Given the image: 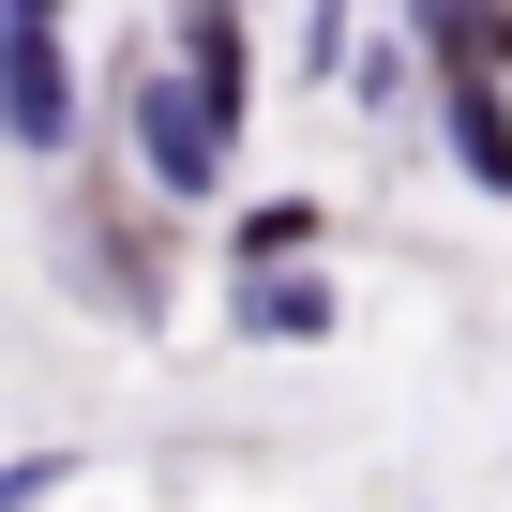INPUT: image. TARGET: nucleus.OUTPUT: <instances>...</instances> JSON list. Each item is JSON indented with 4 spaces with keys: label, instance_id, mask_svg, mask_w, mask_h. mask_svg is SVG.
<instances>
[{
    "label": "nucleus",
    "instance_id": "nucleus-3",
    "mask_svg": "<svg viewBox=\"0 0 512 512\" xmlns=\"http://www.w3.org/2000/svg\"><path fill=\"white\" fill-rule=\"evenodd\" d=\"M407 16L437 31V61H452V76H482V61H512V0H407Z\"/></svg>",
    "mask_w": 512,
    "mask_h": 512
},
{
    "label": "nucleus",
    "instance_id": "nucleus-1",
    "mask_svg": "<svg viewBox=\"0 0 512 512\" xmlns=\"http://www.w3.org/2000/svg\"><path fill=\"white\" fill-rule=\"evenodd\" d=\"M121 106H136V151H151V181H166V196H211V181H226V136H241V106H226V91H196V76L166 61V76H136Z\"/></svg>",
    "mask_w": 512,
    "mask_h": 512
},
{
    "label": "nucleus",
    "instance_id": "nucleus-6",
    "mask_svg": "<svg viewBox=\"0 0 512 512\" xmlns=\"http://www.w3.org/2000/svg\"><path fill=\"white\" fill-rule=\"evenodd\" d=\"M241 317H272V332H332V287H317V272H272V287L241 272Z\"/></svg>",
    "mask_w": 512,
    "mask_h": 512
},
{
    "label": "nucleus",
    "instance_id": "nucleus-2",
    "mask_svg": "<svg viewBox=\"0 0 512 512\" xmlns=\"http://www.w3.org/2000/svg\"><path fill=\"white\" fill-rule=\"evenodd\" d=\"M0 136L61 151V0H0Z\"/></svg>",
    "mask_w": 512,
    "mask_h": 512
},
{
    "label": "nucleus",
    "instance_id": "nucleus-5",
    "mask_svg": "<svg viewBox=\"0 0 512 512\" xmlns=\"http://www.w3.org/2000/svg\"><path fill=\"white\" fill-rule=\"evenodd\" d=\"M181 76L241 106V16H226V0H196V16H181Z\"/></svg>",
    "mask_w": 512,
    "mask_h": 512
},
{
    "label": "nucleus",
    "instance_id": "nucleus-4",
    "mask_svg": "<svg viewBox=\"0 0 512 512\" xmlns=\"http://www.w3.org/2000/svg\"><path fill=\"white\" fill-rule=\"evenodd\" d=\"M452 151H467V181H512V106L482 76H452Z\"/></svg>",
    "mask_w": 512,
    "mask_h": 512
}]
</instances>
